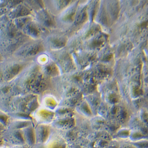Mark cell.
<instances>
[{"label": "cell", "instance_id": "1", "mask_svg": "<svg viewBox=\"0 0 148 148\" xmlns=\"http://www.w3.org/2000/svg\"><path fill=\"white\" fill-rule=\"evenodd\" d=\"M73 0H53L54 5L56 9L61 10L66 7Z\"/></svg>", "mask_w": 148, "mask_h": 148}]
</instances>
